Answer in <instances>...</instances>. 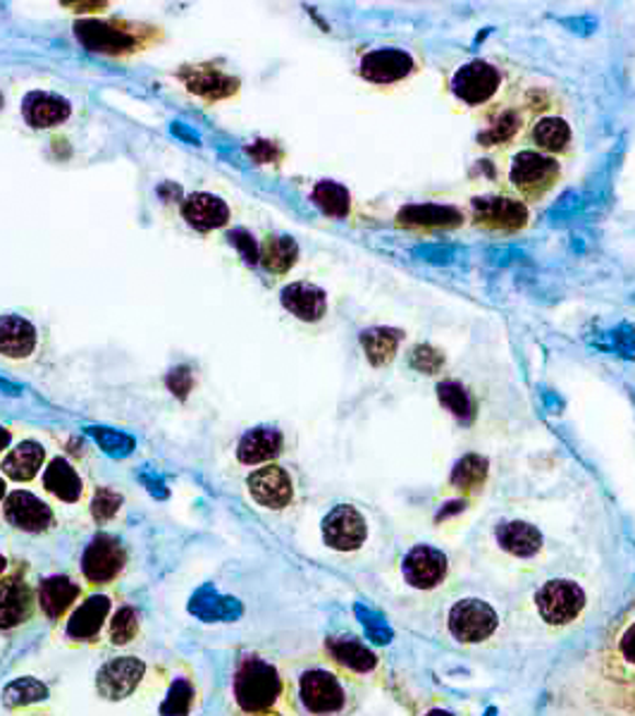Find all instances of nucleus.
<instances>
[{"label": "nucleus", "mask_w": 635, "mask_h": 716, "mask_svg": "<svg viewBox=\"0 0 635 716\" xmlns=\"http://www.w3.org/2000/svg\"><path fill=\"white\" fill-rule=\"evenodd\" d=\"M194 705V685L186 679H178L168 691V697L160 705V716H189Z\"/></svg>", "instance_id": "obj_40"}, {"label": "nucleus", "mask_w": 635, "mask_h": 716, "mask_svg": "<svg viewBox=\"0 0 635 716\" xmlns=\"http://www.w3.org/2000/svg\"><path fill=\"white\" fill-rule=\"evenodd\" d=\"M423 716H452L450 712H444V709H430V712H426Z\"/></svg>", "instance_id": "obj_52"}, {"label": "nucleus", "mask_w": 635, "mask_h": 716, "mask_svg": "<svg viewBox=\"0 0 635 716\" xmlns=\"http://www.w3.org/2000/svg\"><path fill=\"white\" fill-rule=\"evenodd\" d=\"M168 387L174 391V395H178L180 399L186 397V391L189 387H192V377H189V371L186 368H180V371H174L170 377H168Z\"/></svg>", "instance_id": "obj_47"}, {"label": "nucleus", "mask_w": 635, "mask_h": 716, "mask_svg": "<svg viewBox=\"0 0 635 716\" xmlns=\"http://www.w3.org/2000/svg\"><path fill=\"white\" fill-rule=\"evenodd\" d=\"M519 115L517 113H504L502 117L497 120V125L490 127V132H485L480 134V144L485 146H492V144H502V141H509L513 134H517L519 129Z\"/></svg>", "instance_id": "obj_42"}, {"label": "nucleus", "mask_w": 635, "mask_h": 716, "mask_svg": "<svg viewBox=\"0 0 635 716\" xmlns=\"http://www.w3.org/2000/svg\"><path fill=\"white\" fill-rule=\"evenodd\" d=\"M180 77L184 79V84L189 91L199 93L201 99L206 101H220L233 96L237 91L239 82L235 77H227L225 72H220L218 67L213 65H192V67H184L180 72Z\"/></svg>", "instance_id": "obj_19"}, {"label": "nucleus", "mask_w": 635, "mask_h": 716, "mask_svg": "<svg viewBox=\"0 0 635 716\" xmlns=\"http://www.w3.org/2000/svg\"><path fill=\"white\" fill-rule=\"evenodd\" d=\"M499 628V614L495 606L478 598L456 600L447 612V630L456 643L480 645L490 640Z\"/></svg>", "instance_id": "obj_3"}, {"label": "nucleus", "mask_w": 635, "mask_h": 716, "mask_svg": "<svg viewBox=\"0 0 635 716\" xmlns=\"http://www.w3.org/2000/svg\"><path fill=\"white\" fill-rule=\"evenodd\" d=\"M3 513L10 525H15L18 531L24 533H46L56 525V516H53L50 507L44 502V499H38L36 495L26 490L8 495Z\"/></svg>", "instance_id": "obj_14"}, {"label": "nucleus", "mask_w": 635, "mask_h": 716, "mask_svg": "<svg viewBox=\"0 0 635 716\" xmlns=\"http://www.w3.org/2000/svg\"><path fill=\"white\" fill-rule=\"evenodd\" d=\"M397 220L404 225H416V227H456V225H462L464 215L452 206L411 204V206L399 211Z\"/></svg>", "instance_id": "obj_30"}, {"label": "nucleus", "mask_w": 635, "mask_h": 716, "mask_svg": "<svg viewBox=\"0 0 635 716\" xmlns=\"http://www.w3.org/2000/svg\"><path fill=\"white\" fill-rule=\"evenodd\" d=\"M46 700H48V687L46 683L34 679V675H24V679L12 681L3 691V705L12 712L38 705V702H46Z\"/></svg>", "instance_id": "obj_33"}, {"label": "nucleus", "mask_w": 635, "mask_h": 716, "mask_svg": "<svg viewBox=\"0 0 635 716\" xmlns=\"http://www.w3.org/2000/svg\"><path fill=\"white\" fill-rule=\"evenodd\" d=\"M497 539L513 557H535L543 547V535L531 523H521V521H511L497 529Z\"/></svg>", "instance_id": "obj_29"}, {"label": "nucleus", "mask_w": 635, "mask_h": 716, "mask_svg": "<svg viewBox=\"0 0 635 716\" xmlns=\"http://www.w3.org/2000/svg\"><path fill=\"white\" fill-rule=\"evenodd\" d=\"M93 435H97L99 444H101V447H103L107 454L125 456V454H129V452L134 450V440H129L127 435H123V432L97 428V430H93Z\"/></svg>", "instance_id": "obj_44"}, {"label": "nucleus", "mask_w": 635, "mask_h": 716, "mask_svg": "<svg viewBox=\"0 0 635 716\" xmlns=\"http://www.w3.org/2000/svg\"><path fill=\"white\" fill-rule=\"evenodd\" d=\"M107 635L117 647L129 645L139 635V614L132 606H120L113 618L107 621Z\"/></svg>", "instance_id": "obj_39"}, {"label": "nucleus", "mask_w": 635, "mask_h": 716, "mask_svg": "<svg viewBox=\"0 0 635 716\" xmlns=\"http://www.w3.org/2000/svg\"><path fill=\"white\" fill-rule=\"evenodd\" d=\"M499 70L485 60H473L464 67H458L452 79V91L458 101L468 105H480L495 96L499 87Z\"/></svg>", "instance_id": "obj_12"}, {"label": "nucleus", "mask_w": 635, "mask_h": 716, "mask_svg": "<svg viewBox=\"0 0 635 716\" xmlns=\"http://www.w3.org/2000/svg\"><path fill=\"white\" fill-rule=\"evenodd\" d=\"M535 606L547 626H569L586 610V590L576 580H549L537 590Z\"/></svg>", "instance_id": "obj_4"}, {"label": "nucleus", "mask_w": 635, "mask_h": 716, "mask_svg": "<svg viewBox=\"0 0 635 716\" xmlns=\"http://www.w3.org/2000/svg\"><path fill=\"white\" fill-rule=\"evenodd\" d=\"M299 259V247L292 237H268L261 247V263L270 273H287V270Z\"/></svg>", "instance_id": "obj_32"}, {"label": "nucleus", "mask_w": 635, "mask_h": 716, "mask_svg": "<svg viewBox=\"0 0 635 716\" xmlns=\"http://www.w3.org/2000/svg\"><path fill=\"white\" fill-rule=\"evenodd\" d=\"M399 342H401V332L392 328H373L361 334L363 351H366V356L373 366H385V363L395 359Z\"/></svg>", "instance_id": "obj_31"}, {"label": "nucleus", "mask_w": 635, "mask_h": 716, "mask_svg": "<svg viewBox=\"0 0 635 716\" xmlns=\"http://www.w3.org/2000/svg\"><path fill=\"white\" fill-rule=\"evenodd\" d=\"M75 34L89 50L127 53V50L137 48V38L127 34L125 30H120V26L107 24V22H93V20L77 22Z\"/></svg>", "instance_id": "obj_18"}, {"label": "nucleus", "mask_w": 635, "mask_h": 716, "mask_svg": "<svg viewBox=\"0 0 635 716\" xmlns=\"http://www.w3.org/2000/svg\"><path fill=\"white\" fill-rule=\"evenodd\" d=\"M473 215H476L478 223L495 229H521L529 223V208L521 201L502 196L476 198L473 201Z\"/></svg>", "instance_id": "obj_17"}, {"label": "nucleus", "mask_w": 635, "mask_h": 716, "mask_svg": "<svg viewBox=\"0 0 635 716\" xmlns=\"http://www.w3.org/2000/svg\"><path fill=\"white\" fill-rule=\"evenodd\" d=\"M233 695L239 712L247 716L273 712L285 695V679L273 661L263 657H245L235 673Z\"/></svg>", "instance_id": "obj_2"}, {"label": "nucleus", "mask_w": 635, "mask_h": 716, "mask_svg": "<svg viewBox=\"0 0 635 716\" xmlns=\"http://www.w3.org/2000/svg\"><path fill=\"white\" fill-rule=\"evenodd\" d=\"M144 673L146 664L139 657H117L103 664L97 673V691L105 700H127L144 681Z\"/></svg>", "instance_id": "obj_9"}, {"label": "nucleus", "mask_w": 635, "mask_h": 716, "mask_svg": "<svg viewBox=\"0 0 635 716\" xmlns=\"http://www.w3.org/2000/svg\"><path fill=\"white\" fill-rule=\"evenodd\" d=\"M604 673L616 683L635 685V606L619 621L606 640Z\"/></svg>", "instance_id": "obj_6"}, {"label": "nucleus", "mask_w": 635, "mask_h": 716, "mask_svg": "<svg viewBox=\"0 0 635 716\" xmlns=\"http://www.w3.org/2000/svg\"><path fill=\"white\" fill-rule=\"evenodd\" d=\"M10 442H12L10 430H5L3 425H0V452H5L10 447Z\"/></svg>", "instance_id": "obj_50"}, {"label": "nucleus", "mask_w": 635, "mask_h": 716, "mask_svg": "<svg viewBox=\"0 0 635 716\" xmlns=\"http://www.w3.org/2000/svg\"><path fill=\"white\" fill-rule=\"evenodd\" d=\"M44 488L65 504H75L84 495V480L63 456H56L44 470Z\"/></svg>", "instance_id": "obj_25"}, {"label": "nucleus", "mask_w": 635, "mask_h": 716, "mask_svg": "<svg viewBox=\"0 0 635 716\" xmlns=\"http://www.w3.org/2000/svg\"><path fill=\"white\" fill-rule=\"evenodd\" d=\"M38 332L30 320L22 316L0 318V356L5 359H26L34 354Z\"/></svg>", "instance_id": "obj_24"}, {"label": "nucleus", "mask_w": 635, "mask_h": 716, "mask_svg": "<svg viewBox=\"0 0 635 716\" xmlns=\"http://www.w3.org/2000/svg\"><path fill=\"white\" fill-rule=\"evenodd\" d=\"M44 458H46V450L42 447V444L34 440H24L18 444L15 450H10L5 454L3 464H0V470H3L5 476L12 480L26 482V480L36 478V473L44 466Z\"/></svg>", "instance_id": "obj_26"}, {"label": "nucleus", "mask_w": 635, "mask_h": 716, "mask_svg": "<svg viewBox=\"0 0 635 716\" xmlns=\"http://www.w3.org/2000/svg\"><path fill=\"white\" fill-rule=\"evenodd\" d=\"M368 537V525L363 513L351 507V504H340L334 507L326 521H322V539L326 545L337 549V552H356Z\"/></svg>", "instance_id": "obj_8"}, {"label": "nucleus", "mask_w": 635, "mask_h": 716, "mask_svg": "<svg viewBox=\"0 0 635 716\" xmlns=\"http://www.w3.org/2000/svg\"><path fill=\"white\" fill-rule=\"evenodd\" d=\"M282 306H285L292 316L306 322H316L328 310L326 292L308 282H294V285L282 289Z\"/></svg>", "instance_id": "obj_23"}, {"label": "nucleus", "mask_w": 635, "mask_h": 716, "mask_svg": "<svg viewBox=\"0 0 635 716\" xmlns=\"http://www.w3.org/2000/svg\"><path fill=\"white\" fill-rule=\"evenodd\" d=\"M328 655L334 661L337 667L349 671V673H359L366 675L377 667L375 655L368 650L366 645L359 643L356 638H330L328 640Z\"/></svg>", "instance_id": "obj_28"}, {"label": "nucleus", "mask_w": 635, "mask_h": 716, "mask_svg": "<svg viewBox=\"0 0 635 716\" xmlns=\"http://www.w3.org/2000/svg\"><path fill=\"white\" fill-rule=\"evenodd\" d=\"M612 342L619 356L635 359V328L628 326V322H624V326H619L612 332Z\"/></svg>", "instance_id": "obj_45"}, {"label": "nucleus", "mask_w": 635, "mask_h": 716, "mask_svg": "<svg viewBox=\"0 0 635 716\" xmlns=\"http://www.w3.org/2000/svg\"><path fill=\"white\" fill-rule=\"evenodd\" d=\"M485 476H488V458L468 454L456 464L452 473V485L458 490H476L485 482Z\"/></svg>", "instance_id": "obj_38"}, {"label": "nucleus", "mask_w": 635, "mask_h": 716, "mask_svg": "<svg viewBox=\"0 0 635 716\" xmlns=\"http://www.w3.org/2000/svg\"><path fill=\"white\" fill-rule=\"evenodd\" d=\"M559 178V163L554 158H547L535 151H523L513 158L511 166V182L519 192L529 196L545 194L547 189Z\"/></svg>", "instance_id": "obj_11"}, {"label": "nucleus", "mask_w": 635, "mask_h": 716, "mask_svg": "<svg viewBox=\"0 0 635 716\" xmlns=\"http://www.w3.org/2000/svg\"><path fill=\"white\" fill-rule=\"evenodd\" d=\"M404 580L416 590H435L450 573V561L444 552L430 545H416L401 566Z\"/></svg>", "instance_id": "obj_10"}, {"label": "nucleus", "mask_w": 635, "mask_h": 716, "mask_svg": "<svg viewBox=\"0 0 635 716\" xmlns=\"http://www.w3.org/2000/svg\"><path fill=\"white\" fill-rule=\"evenodd\" d=\"M557 716H619V714L606 712L602 707H592V705H578V707H564V709H559Z\"/></svg>", "instance_id": "obj_48"}, {"label": "nucleus", "mask_w": 635, "mask_h": 716, "mask_svg": "<svg viewBox=\"0 0 635 716\" xmlns=\"http://www.w3.org/2000/svg\"><path fill=\"white\" fill-rule=\"evenodd\" d=\"M282 450V435L275 428H256L239 440L237 458L239 464L256 466L275 458Z\"/></svg>", "instance_id": "obj_27"}, {"label": "nucleus", "mask_w": 635, "mask_h": 716, "mask_svg": "<svg viewBox=\"0 0 635 716\" xmlns=\"http://www.w3.org/2000/svg\"><path fill=\"white\" fill-rule=\"evenodd\" d=\"M120 507H123V497L113 488H99L91 499V516L99 523H107L117 516Z\"/></svg>", "instance_id": "obj_41"}, {"label": "nucleus", "mask_w": 635, "mask_h": 716, "mask_svg": "<svg viewBox=\"0 0 635 716\" xmlns=\"http://www.w3.org/2000/svg\"><path fill=\"white\" fill-rule=\"evenodd\" d=\"M253 148H261V156H256V158H259V163H270V160L280 156L277 148L273 144H268V141H259Z\"/></svg>", "instance_id": "obj_49"}, {"label": "nucleus", "mask_w": 635, "mask_h": 716, "mask_svg": "<svg viewBox=\"0 0 635 716\" xmlns=\"http://www.w3.org/2000/svg\"><path fill=\"white\" fill-rule=\"evenodd\" d=\"M314 201L316 206L330 215V218H347L351 208V196L347 186L337 182H318L314 189Z\"/></svg>", "instance_id": "obj_35"}, {"label": "nucleus", "mask_w": 635, "mask_h": 716, "mask_svg": "<svg viewBox=\"0 0 635 716\" xmlns=\"http://www.w3.org/2000/svg\"><path fill=\"white\" fill-rule=\"evenodd\" d=\"M247 485H249V495L253 497V502L270 509V511H280V509L290 507L292 497H294L292 476L285 468L275 466V464L253 470Z\"/></svg>", "instance_id": "obj_13"}, {"label": "nucleus", "mask_w": 635, "mask_h": 716, "mask_svg": "<svg viewBox=\"0 0 635 716\" xmlns=\"http://www.w3.org/2000/svg\"><path fill=\"white\" fill-rule=\"evenodd\" d=\"M113 612V602L107 594H91L70 614L65 624V638L72 643H97L101 630Z\"/></svg>", "instance_id": "obj_15"}, {"label": "nucleus", "mask_w": 635, "mask_h": 716, "mask_svg": "<svg viewBox=\"0 0 635 716\" xmlns=\"http://www.w3.org/2000/svg\"><path fill=\"white\" fill-rule=\"evenodd\" d=\"M249 716H282V714L273 709V712H263V714H249Z\"/></svg>", "instance_id": "obj_54"}, {"label": "nucleus", "mask_w": 635, "mask_h": 716, "mask_svg": "<svg viewBox=\"0 0 635 716\" xmlns=\"http://www.w3.org/2000/svg\"><path fill=\"white\" fill-rule=\"evenodd\" d=\"M36 612V592L24 573H5L0 578V630L24 626Z\"/></svg>", "instance_id": "obj_7"}, {"label": "nucleus", "mask_w": 635, "mask_h": 716, "mask_svg": "<svg viewBox=\"0 0 635 716\" xmlns=\"http://www.w3.org/2000/svg\"><path fill=\"white\" fill-rule=\"evenodd\" d=\"M24 120L36 129H48L65 123L70 117L72 107L63 96H56V93H44V91H34L30 96L24 99Z\"/></svg>", "instance_id": "obj_22"}, {"label": "nucleus", "mask_w": 635, "mask_h": 716, "mask_svg": "<svg viewBox=\"0 0 635 716\" xmlns=\"http://www.w3.org/2000/svg\"><path fill=\"white\" fill-rule=\"evenodd\" d=\"M5 480L3 478H0V502H3V499H5Z\"/></svg>", "instance_id": "obj_53"}, {"label": "nucleus", "mask_w": 635, "mask_h": 716, "mask_svg": "<svg viewBox=\"0 0 635 716\" xmlns=\"http://www.w3.org/2000/svg\"><path fill=\"white\" fill-rule=\"evenodd\" d=\"M0 107H3V93H0Z\"/></svg>", "instance_id": "obj_55"}, {"label": "nucleus", "mask_w": 635, "mask_h": 716, "mask_svg": "<svg viewBox=\"0 0 635 716\" xmlns=\"http://www.w3.org/2000/svg\"><path fill=\"white\" fill-rule=\"evenodd\" d=\"M229 239H233V245L239 249V253L245 255V261H249V263H259V259H261V249L256 247V241L251 239L249 232H245V229H235V232L229 235Z\"/></svg>", "instance_id": "obj_46"}, {"label": "nucleus", "mask_w": 635, "mask_h": 716, "mask_svg": "<svg viewBox=\"0 0 635 716\" xmlns=\"http://www.w3.org/2000/svg\"><path fill=\"white\" fill-rule=\"evenodd\" d=\"M351 697L347 675L328 664H308L294 679V702L304 716H344Z\"/></svg>", "instance_id": "obj_1"}, {"label": "nucleus", "mask_w": 635, "mask_h": 716, "mask_svg": "<svg viewBox=\"0 0 635 716\" xmlns=\"http://www.w3.org/2000/svg\"><path fill=\"white\" fill-rule=\"evenodd\" d=\"M413 72V58L399 48H377L361 60V75L373 84H392Z\"/></svg>", "instance_id": "obj_16"}, {"label": "nucleus", "mask_w": 635, "mask_h": 716, "mask_svg": "<svg viewBox=\"0 0 635 716\" xmlns=\"http://www.w3.org/2000/svg\"><path fill=\"white\" fill-rule=\"evenodd\" d=\"M438 397L442 401V407L452 411L458 421L470 423L473 416H476V401L470 399L464 385H458L456 380H447L438 385Z\"/></svg>", "instance_id": "obj_37"}, {"label": "nucleus", "mask_w": 635, "mask_h": 716, "mask_svg": "<svg viewBox=\"0 0 635 716\" xmlns=\"http://www.w3.org/2000/svg\"><path fill=\"white\" fill-rule=\"evenodd\" d=\"M182 215L189 225L199 229V232H211V229L227 225L229 208L223 198L206 192H196L184 201Z\"/></svg>", "instance_id": "obj_21"}, {"label": "nucleus", "mask_w": 635, "mask_h": 716, "mask_svg": "<svg viewBox=\"0 0 635 716\" xmlns=\"http://www.w3.org/2000/svg\"><path fill=\"white\" fill-rule=\"evenodd\" d=\"M79 598H82V590L67 576L46 578L36 592V602L50 621H60L67 612H72Z\"/></svg>", "instance_id": "obj_20"}, {"label": "nucleus", "mask_w": 635, "mask_h": 716, "mask_svg": "<svg viewBox=\"0 0 635 716\" xmlns=\"http://www.w3.org/2000/svg\"><path fill=\"white\" fill-rule=\"evenodd\" d=\"M5 571H8V559L3 557V554H0V578L5 576Z\"/></svg>", "instance_id": "obj_51"}, {"label": "nucleus", "mask_w": 635, "mask_h": 716, "mask_svg": "<svg viewBox=\"0 0 635 716\" xmlns=\"http://www.w3.org/2000/svg\"><path fill=\"white\" fill-rule=\"evenodd\" d=\"M192 612L204 621H233L239 614V606L233 598H223L213 588H206L192 600Z\"/></svg>", "instance_id": "obj_34"}, {"label": "nucleus", "mask_w": 635, "mask_h": 716, "mask_svg": "<svg viewBox=\"0 0 635 716\" xmlns=\"http://www.w3.org/2000/svg\"><path fill=\"white\" fill-rule=\"evenodd\" d=\"M533 139L540 148H545V151L559 154L571 141V127L566 125L562 117H545L535 125Z\"/></svg>", "instance_id": "obj_36"}, {"label": "nucleus", "mask_w": 635, "mask_h": 716, "mask_svg": "<svg viewBox=\"0 0 635 716\" xmlns=\"http://www.w3.org/2000/svg\"><path fill=\"white\" fill-rule=\"evenodd\" d=\"M127 552L113 535L99 533L82 554V576L91 586H107L123 573Z\"/></svg>", "instance_id": "obj_5"}, {"label": "nucleus", "mask_w": 635, "mask_h": 716, "mask_svg": "<svg viewBox=\"0 0 635 716\" xmlns=\"http://www.w3.org/2000/svg\"><path fill=\"white\" fill-rule=\"evenodd\" d=\"M411 366L418 371V373H438L442 366H444V356L440 354V351L435 346H430V344H418L413 349V354H411Z\"/></svg>", "instance_id": "obj_43"}]
</instances>
